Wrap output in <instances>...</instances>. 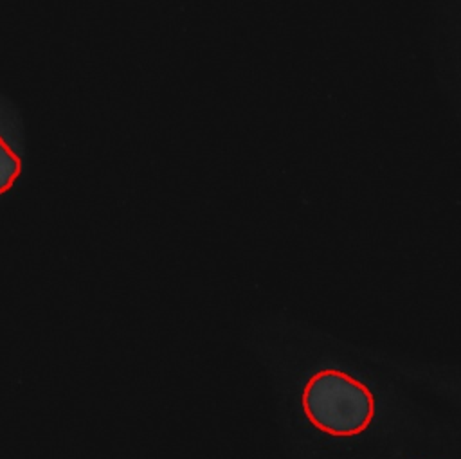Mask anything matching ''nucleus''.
Segmentation results:
<instances>
[{
	"mask_svg": "<svg viewBox=\"0 0 461 459\" xmlns=\"http://www.w3.org/2000/svg\"><path fill=\"white\" fill-rule=\"evenodd\" d=\"M22 153L16 137L9 131L7 124L0 121V194H5L20 178Z\"/></svg>",
	"mask_w": 461,
	"mask_h": 459,
	"instance_id": "f03ea898",
	"label": "nucleus"
},
{
	"mask_svg": "<svg viewBox=\"0 0 461 459\" xmlns=\"http://www.w3.org/2000/svg\"><path fill=\"white\" fill-rule=\"evenodd\" d=\"M303 409L306 418L319 430L348 437L364 432L375 416L371 391L339 369L315 373L303 389Z\"/></svg>",
	"mask_w": 461,
	"mask_h": 459,
	"instance_id": "f257e3e1",
	"label": "nucleus"
}]
</instances>
